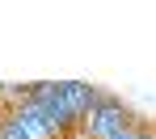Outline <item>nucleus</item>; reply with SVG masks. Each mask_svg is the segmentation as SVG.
Masks as SVG:
<instances>
[{"mask_svg":"<svg viewBox=\"0 0 156 139\" xmlns=\"http://www.w3.org/2000/svg\"><path fill=\"white\" fill-rule=\"evenodd\" d=\"M59 101L68 106V114H72V122H84V114L93 110L97 101H101V89L89 80H59Z\"/></svg>","mask_w":156,"mask_h":139,"instance_id":"nucleus-2","label":"nucleus"},{"mask_svg":"<svg viewBox=\"0 0 156 139\" xmlns=\"http://www.w3.org/2000/svg\"><path fill=\"white\" fill-rule=\"evenodd\" d=\"M0 139H30L26 131H21V122H17L9 110H0Z\"/></svg>","mask_w":156,"mask_h":139,"instance_id":"nucleus-3","label":"nucleus"},{"mask_svg":"<svg viewBox=\"0 0 156 139\" xmlns=\"http://www.w3.org/2000/svg\"><path fill=\"white\" fill-rule=\"evenodd\" d=\"M144 135H148V127H144V122H127L122 131H114L110 139H144Z\"/></svg>","mask_w":156,"mask_h":139,"instance_id":"nucleus-4","label":"nucleus"},{"mask_svg":"<svg viewBox=\"0 0 156 139\" xmlns=\"http://www.w3.org/2000/svg\"><path fill=\"white\" fill-rule=\"evenodd\" d=\"M127 122H135V118H131V110L118 101V97L101 93V101H97L93 110L84 114V122H80V135H84V139H110L114 131H122Z\"/></svg>","mask_w":156,"mask_h":139,"instance_id":"nucleus-1","label":"nucleus"},{"mask_svg":"<svg viewBox=\"0 0 156 139\" xmlns=\"http://www.w3.org/2000/svg\"><path fill=\"white\" fill-rule=\"evenodd\" d=\"M144 139H156V127H148V135H144Z\"/></svg>","mask_w":156,"mask_h":139,"instance_id":"nucleus-5","label":"nucleus"}]
</instances>
